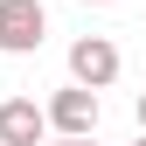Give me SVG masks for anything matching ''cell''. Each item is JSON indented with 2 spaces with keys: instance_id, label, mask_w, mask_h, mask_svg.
Returning a JSON list of instances; mask_svg holds the SVG:
<instances>
[{
  "instance_id": "1",
  "label": "cell",
  "mask_w": 146,
  "mask_h": 146,
  "mask_svg": "<svg viewBox=\"0 0 146 146\" xmlns=\"http://www.w3.org/2000/svg\"><path fill=\"white\" fill-rule=\"evenodd\" d=\"M42 0H0V49H14V56H28V49H42Z\"/></svg>"
},
{
  "instance_id": "2",
  "label": "cell",
  "mask_w": 146,
  "mask_h": 146,
  "mask_svg": "<svg viewBox=\"0 0 146 146\" xmlns=\"http://www.w3.org/2000/svg\"><path fill=\"white\" fill-rule=\"evenodd\" d=\"M49 125H56L63 139H90L98 132V90H84V84H70L49 98Z\"/></svg>"
},
{
  "instance_id": "3",
  "label": "cell",
  "mask_w": 146,
  "mask_h": 146,
  "mask_svg": "<svg viewBox=\"0 0 146 146\" xmlns=\"http://www.w3.org/2000/svg\"><path fill=\"white\" fill-rule=\"evenodd\" d=\"M118 77V49L104 42V35H84L77 49H70V84H84V90H104Z\"/></svg>"
},
{
  "instance_id": "4",
  "label": "cell",
  "mask_w": 146,
  "mask_h": 146,
  "mask_svg": "<svg viewBox=\"0 0 146 146\" xmlns=\"http://www.w3.org/2000/svg\"><path fill=\"white\" fill-rule=\"evenodd\" d=\"M42 132H49V104L0 98V146H42Z\"/></svg>"
},
{
  "instance_id": "5",
  "label": "cell",
  "mask_w": 146,
  "mask_h": 146,
  "mask_svg": "<svg viewBox=\"0 0 146 146\" xmlns=\"http://www.w3.org/2000/svg\"><path fill=\"white\" fill-rule=\"evenodd\" d=\"M132 118H139V132H146V90H139V98H132Z\"/></svg>"
},
{
  "instance_id": "6",
  "label": "cell",
  "mask_w": 146,
  "mask_h": 146,
  "mask_svg": "<svg viewBox=\"0 0 146 146\" xmlns=\"http://www.w3.org/2000/svg\"><path fill=\"white\" fill-rule=\"evenodd\" d=\"M56 146H98V139H56Z\"/></svg>"
},
{
  "instance_id": "7",
  "label": "cell",
  "mask_w": 146,
  "mask_h": 146,
  "mask_svg": "<svg viewBox=\"0 0 146 146\" xmlns=\"http://www.w3.org/2000/svg\"><path fill=\"white\" fill-rule=\"evenodd\" d=\"M139 146H146V132H139Z\"/></svg>"
}]
</instances>
